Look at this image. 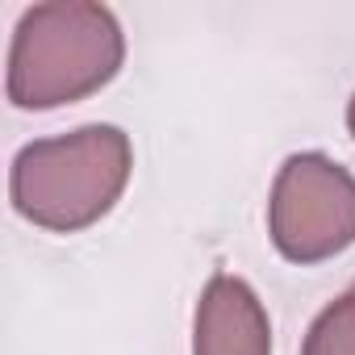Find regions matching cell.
Returning <instances> with one entry per match:
<instances>
[{"mask_svg":"<svg viewBox=\"0 0 355 355\" xmlns=\"http://www.w3.org/2000/svg\"><path fill=\"white\" fill-rule=\"evenodd\" d=\"M125 63V34L109 5L46 0L21 13L9 42L5 92L17 109H59L101 92Z\"/></svg>","mask_w":355,"mask_h":355,"instance_id":"6da1fadb","label":"cell"},{"mask_svg":"<svg viewBox=\"0 0 355 355\" xmlns=\"http://www.w3.org/2000/svg\"><path fill=\"white\" fill-rule=\"evenodd\" d=\"M130 171V134L121 125L92 121L71 134L26 142L9 167V201L26 222L51 234H76L121 201Z\"/></svg>","mask_w":355,"mask_h":355,"instance_id":"7a4b0ae2","label":"cell"},{"mask_svg":"<svg viewBox=\"0 0 355 355\" xmlns=\"http://www.w3.org/2000/svg\"><path fill=\"white\" fill-rule=\"evenodd\" d=\"M268 234L288 263H322L355 243V175L322 150L280 163L268 197Z\"/></svg>","mask_w":355,"mask_h":355,"instance_id":"3957f363","label":"cell"},{"mask_svg":"<svg viewBox=\"0 0 355 355\" xmlns=\"http://www.w3.org/2000/svg\"><path fill=\"white\" fill-rule=\"evenodd\" d=\"M193 355H272V322L259 293L234 276L214 272L193 318Z\"/></svg>","mask_w":355,"mask_h":355,"instance_id":"277c9868","label":"cell"},{"mask_svg":"<svg viewBox=\"0 0 355 355\" xmlns=\"http://www.w3.org/2000/svg\"><path fill=\"white\" fill-rule=\"evenodd\" d=\"M301 355H355V284L309 322Z\"/></svg>","mask_w":355,"mask_h":355,"instance_id":"5b68a950","label":"cell"},{"mask_svg":"<svg viewBox=\"0 0 355 355\" xmlns=\"http://www.w3.org/2000/svg\"><path fill=\"white\" fill-rule=\"evenodd\" d=\"M347 130H351V138H355V96L347 101Z\"/></svg>","mask_w":355,"mask_h":355,"instance_id":"8992f818","label":"cell"}]
</instances>
